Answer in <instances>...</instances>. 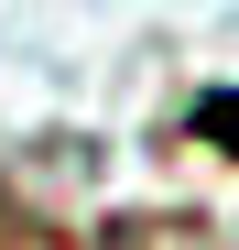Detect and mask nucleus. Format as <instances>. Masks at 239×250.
Segmentation results:
<instances>
[{"instance_id":"nucleus-1","label":"nucleus","mask_w":239,"mask_h":250,"mask_svg":"<svg viewBox=\"0 0 239 250\" xmlns=\"http://www.w3.org/2000/svg\"><path fill=\"white\" fill-rule=\"evenodd\" d=\"M185 142H207V152H239V87H207L185 109Z\"/></svg>"}]
</instances>
